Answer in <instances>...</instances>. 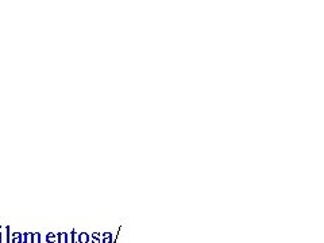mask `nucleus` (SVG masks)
I'll return each mask as SVG.
<instances>
[{"label":"nucleus","mask_w":324,"mask_h":243,"mask_svg":"<svg viewBox=\"0 0 324 243\" xmlns=\"http://www.w3.org/2000/svg\"><path fill=\"white\" fill-rule=\"evenodd\" d=\"M48 240H49L50 243H52V242L54 240V238H53V234H49V235H48Z\"/></svg>","instance_id":"nucleus-4"},{"label":"nucleus","mask_w":324,"mask_h":243,"mask_svg":"<svg viewBox=\"0 0 324 243\" xmlns=\"http://www.w3.org/2000/svg\"><path fill=\"white\" fill-rule=\"evenodd\" d=\"M31 242H34V243H39V234H35V235H34V239H33Z\"/></svg>","instance_id":"nucleus-3"},{"label":"nucleus","mask_w":324,"mask_h":243,"mask_svg":"<svg viewBox=\"0 0 324 243\" xmlns=\"http://www.w3.org/2000/svg\"><path fill=\"white\" fill-rule=\"evenodd\" d=\"M80 240L83 242V243L88 242V236H87V234H81V235H80Z\"/></svg>","instance_id":"nucleus-1"},{"label":"nucleus","mask_w":324,"mask_h":243,"mask_svg":"<svg viewBox=\"0 0 324 243\" xmlns=\"http://www.w3.org/2000/svg\"><path fill=\"white\" fill-rule=\"evenodd\" d=\"M59 242L61 243L66 242V234H59Z\"/></svg>","instance_id":"nucleus-2"}]
</instances>
